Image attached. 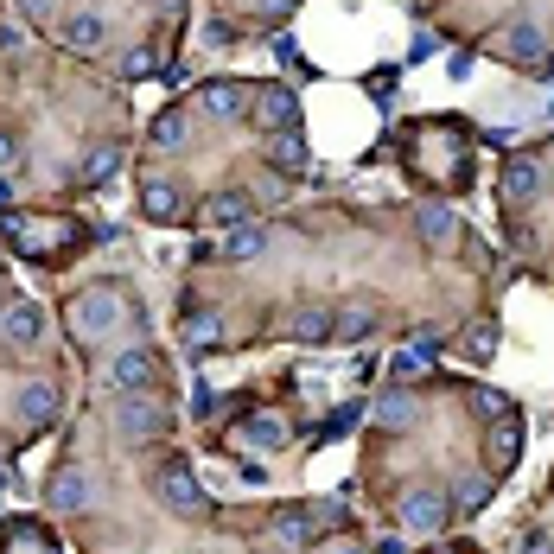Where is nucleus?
<instances>
[{"mask_svg": "<svg viewBox=\"0 0 554 554\" xmlns=\"http://www.w3.org/2000/svg\"><path fill=\"white\" fill-rule=\"evenodd\" d=\"M102 383L134 395V389H160V357L147 351V344H128L121 357H109V370H102Z\"/></svg>", "mask_w": 554, "mask_h": 554, "instance_id": "f257e3e1", "label": "nucleus"}, {"mask_svg": "<svg viewBox=\"0 0 554 554\" xmlns=\"http://www.w3.org/2000/svg\"><path fill=\"white\" fill-rule=\"evenodd\" d=\"M446 516H453V497L434 491V484H414V491L402 497V529L408 535H440Z\"/></svg>", "mask_w": 554, "mask_h": 554, "instance_id": "f03ea898", "label": "nucleus"}, {"mask_svg": "<svg viewBox=\"0 0 554 554\" xmlns=\"http://www.w3.org/2000/svg\"><path fill=\"white\" fill-rule=\"evenodd\" d=\"M115 421H121V434H128V440H153V434H166V408L153 402V389H134L128 402H121Z\"/></svg>", "mask_w": 554, "mask_h": 554, "instance_id": "7ed1b4c3", "label": "nucleus"}, {"mask_svg": "<svg viewBox=\"0 0 554 554\" xmlns=\"http://www.w3.org/2000/svg\"><path fill=\"white\" fill-rule=\"evenodd\" d=\"M160 504L172 516H204V510H211V504H204V491H198V478L185 472V465H166V472H160Z\"/></svg>", "mask_w": 554, "mask_h": 554, "instance_id": "20e7f679", "label": "nucleus"}, {"mask_svg": "<svg viewBox=\"0 0 554 554\" xmlns=\"http://www.w3.org/2000/svg\"><path fill=\"white\" fill-rule=\"evenodd\" d=\"M0 338L13 344V351H32V344L45 338V313L32 300H20V306H7V313H0Z\"/></svg>", "mask_w": 554, "mask_h": 554, "instance_id": "39448f33", "label": "nucleus"}, {"mask_svg": "<svg viewBox=\"0 0 554 554\" xmlns=\"http://www.w3.org/2000/svg\"><path fill=\"white\" fill-rule=\"evenodd\" d=\"M497 51H504V58H516V64H542L548 58V39H542V26L535 20H516V26H504V39H497Z\"/></svg>", "mask_w": 554, "mask_h": 554, "instance_id": "423d86ee", "label": "nucleus"}, {"mask_svg": "<svg viewBox=\"0 0 554 554\" xmlns=\"http://www.w3.org/2000/svg\"><path fill=\"white\" fill-rule=\"evenodd\" d=\"M115 319H121V313H115V293H83V300H77V313H71L77 338H102Z\"/></svg>", "mask_w": 554, "mask_h": 554, "instance_id": "0eeeda50", "label": "nucleus"}, {"mask_svg": "<svg viewBox=\"0 0 554 554\" xmlns=\"http://www.w3.org/2000/svg\"><path fill=\"white\" fill-rule=\"evenodd\" d=\"M414 230H421L427 249H453L459 242V217L446 211V204H421V211H414Z\"/></svg>", "mask_w": 554, "mask_h": 554, "instance_id": "6e6552de", "label": "nucleus"}, {"mask_svg": "<svg viewBox=\"0 0 554 554\" xmlns=\"http://www.w3.org/2000/svg\"><path fill=\"white\" fill-rule=\"evenodd\" d=\"M268 166L281 172V179H300V172L313 166V147H306L293 128H281V134H274V147H268Z\"/></svg>", "mask_w": 554, "mask_h": 554, "instance_id": "1a4fd4ad", "label": "nucleus"}, {"mask_svg": "<svg viewBox=\"0 0 554 554\" xmlns=\"http://www.w3.org/2000/svg\"><path fill=\"white\" fill-rule=\"evenodd\" d=\"M45 504H51V510H83V504H90V478H83L77 465L51 472V484H45Z\"/></svg>", "mask_w": 554, "mask_h": 554, "instance_id": "9d476101", "label": "nucleus"}, {"mask_svg": "<svg viewBox=\"0 0 554 554\" xmlns=\"http://www.w3.org/2000/svg\"><path fill=\"white\" fill-rule=\"evenodd\" d=\"M268 249H274V236L262 230V223H236L230 242H223V262H262Z\"/></svg>", "mask_w": 554, "mask_h": 554, "instance_id": "9b49d317", "label": "nucleus"}, {"mask_svg": "<svg viewBox=\"0 0 554 554\" xmlns=\"http://www.w3.org/2000/svg\"><path fill=\"white\" fill-rule=\"evenodd\" d=\"M255 115H262L268 128H293L300 102H293V90H287V83H268V90H255Z\"/></svg>", "mask_w": 554, "mask_h": 554, "instance_id": "f8f14e48", "label": "nucleus"}, {"mask_svg": "<svg viewBox=\"0 0 554 554\" xmlns=\"http://www.w3.org/2000/svg\"><path fill=\"white\" fill-rule=\"evenodd\" d=\"M20 421H26V427L58 421V389H51V383H26V389H20Z\"/></svg>", "mask_w": 554, "mask_h": 554, "instance_id": "ddd939ff", "label": "nucleus"}, {"mask_svg": "<svg viewBox=\"0 0 554 554\" xmlns=\"http://www.w3.org/2000/svg\"><path fill=\"white\" fill-rule=\"evenodd\" d=\"M64 39L77 51H102L109 45V20H102V13H71V20H64Z\"/></svg>", "mask_w": 554, "mask_h": 554, "instance_id": "4468645a", "label": "nucleus"}, {"mask_svg": "<svg viewBox=\"0 0 554 554\" xmlns=\"http://www.w3.org/2000/svg\"><path fill=\"white\" fill-rule=\"evenodd\" d=\"M204 217L223 223V230H236V223H249V217H255V198H249V192H217L211 204H204Z\"/></svg>", "mask_w": 554, "mask_h": 554, "instance_id": "2eb2a0df", "label": "nucleus"}, {"mask_svg": "<svg viewBox=\"0 0 554 554\" xmlns=\"http://www.w3.org/2000/svg\"><path fill=\"white\" fill-rule=\"evenodd\" d=\"M535 192H542V166H535V160H510V166H504V198L523 204V198H535Z\"/></svg>", "mask_w": 554, "mask_h": 554, "instance_id": "dca6fc26", "label": "nucleus"}, {"mask_svg": "<svg viewBox=\"0 0 554 554\" xmlns=\"http://www.w3.org/2000/svg\"><path fill=\"white\" fill-rule=\"evenodd\" d=\"M516 453H523V427L497 414V427H491V465H497V472H510V465H516Z\"/></svg>", "mask_w": 554, "mask_h": 554, "instance_id": "f3484780", "label": "nucleus"}, {"mask_svg": "<svg viewBox=\"0 0 554 554\" xmlns=\"http://www.w3.org/2000/svg\"><path fill=\"white\" fill-rule=\"evenodd\" d=\"M141 211H147L153 223H172V217H179V192H172L166 179H147V185H141Z\"/></svg>", "mask_w": 554, "mask_h": 554, "instance_id": "a211bd4d", "label": "nucleus"}, {"mask_svg": "<svg viewBox=\"0 0 554 554\" xmlns=\"http://www.w3.org/2000/svg\"><path fill=\"white\" fill-rule=\"evenodd\" d=\"M376 408V427H389V434H402V427L421 421V408L408 402V395H383V402H370Z\"/></svg>", "mask_w": 554, "mask_h": 554, "instance_id": "6ab92c4d", "label": "nucleus"}, {"mask_svg": "<svg viewBox=\"0 0 554 554\" xmlns=\"http://www.w3.org/2000/svg\"><path fill=\"white\" fill-rule=\"evenodd\" d=\"M204 115H217V121H236L242 115V90H236V83H204Z\"/></svg>", "mask_w": 554, "mask_h": 554, "instance_id": "aec40b11", "label": "nucleus"}, {"mask_svg": "<svg viewBox=\"0 0 554 554\" xmlns=\"http://www.w3.org/2000/svg\"><path fill=\"white\" fill-rule=\"evenodd\" d=\"M179 332H185V344L198 351V344H217V338H223V319L211 313V306H198V313H185V325H179Z\"/></svg>", "mask_w": 554, "mask_h": 554, "instance_id": "412c9836", "label": "nucleus"}, {"mask_svg": "<svg viewBox=\"0 0 554 554\" xmlns=\"http://www.w3.org/2000/svg\"><path fill=\"white\" fill-rule=\"evenodd\" d=\"M274 529H281V542H293V548H300V542H313V535H319V523H313V516H306L300 504H287L281 516H274Z\"/></svg>", "mask_w": 554, "mask_h": 554, "instance_id": "4be33fe9", "label": "nucleus"}, {"mask_svg": "<svg viewBox=\"0 0 554 554\" xmlns=\"http://www.w3.org/2000/svg\"><path fill=\"white\" fill-rule=\"evenodd\" d=\"M242 440L262 446V453H274V446H287V427L274 421V414H255V421H242Z\"/></svg>", "mask_w": 554, "mask_h": 554, "instance_id": "5701e85b", "label": "nucleus"}, {"mask_svg": "<svg viewBox=\"0 0 554 554\" xmlns=\"http://www.w3.org/2000/svg\"><path fill=\"white\" fill-rule=\"evenodd\" d=\"M332 332H338V338H370V332H376V306H363V300L344 306V313L332 319Z\"/></svg>", "mask_w": 554, "mask_h": 554, "instance_id": "b1692460", "label": "nucleus"}, {"mask_svg": "<svg viewBox=\"0 0 554 554\" xmlns=\"http://www.w3.org/2000/svg\"><path fill=\"white\" fill-rule=\"evenodd\" d=\"M293 338H300V344L332 338V313H325V306H306V313H293Z\"/></svg>", "mask_w": 554, "mask_h": 554, "instance_id": "393cba45", "label": "nucleus"}, {"mask_svg": "<svg viewBox=\"0 0 554 554\" xmlns=\"http://www.w3.org/2000/svg\"><path fill=\"white\" fill-rule=\"evenodd\" d=\"M427 363H434V357H427L421 344H402V351L389 357V376H395V383H414V376H427Z\"/></svg>", "mask_w": 554, "mask_h": 554, "instance_id": "a878e982", "label": "nucleus"}, {"mask_svg": "<svg viewBox=\"0 0 554 554\" xmlns=\"http://www.w3.org/2000/svg\"><path fill=\"white\" fill-rule=\"evenodd\" d=\"M115 172H121V153H115V147H90V160H83V179H90V185H109Z\"/></svg>", "mask_w": 554, "mask_h": 554, "instance_id": "bb28decb", "label": "nucleus"}, {"mask_svg": "<svg viewBox=\"0 0 554 554\" xmlns=\"http://www.w3.org/2000/svg\"><path fill=\"white\" fill-rule=\"evenodd\" d=\"M147 141H153V147H185V115H179V109H172V115H160V121H153V134H147Z\"/></svg>", "mask_w": 554, "mask_h": 554, "instance_id": "cd10ccee", "label": "nucleus"}, {"mask_svg": "<svg viewBox=\"0 0 554 554\" xmlns=\"http://www.w3.org/2000/svg\"><path fill=\"white\" fill-rule=\"evenodd\" d=\"M491 351H497V332H491V325H472V332H465V357L491 363Z\"/></svg>", "mask_w": 554, "mask_h": 554, "instance_id": "c85d7f7f", "label": "nucleus"}, {"mask_svg": "<svg viewBox=\"0 0 554 554\" xmlns=\"http://www.w3.org/2000/svg\"><path fill=\"white\" fill-rule=\"evenodd\" d=\"M484 497H491V484H484V478H465L459 491H453V504H459V510H478Z\"/></svg>", "mask_w": 554, "mask_h": 554, "instance_id": "c756f323", "label": "nucleus"}, {"mask_svg": "<svg viewBox=\"0 0 554 554\" xmlns=\"http://www.w3.org/2000/svg\"><path fill=\"white\" fill-rule=\"evenodd\" d=\"M523 554H554V535H548V529H535L529 542H523Z\"/></svg>", "mask_w": 554, "mask_h": 554, "instance_id": "7c9ffc66", "label": "nucleus"}, {"mask_svg": "<svg viewBox=\"0 0 554 554\" xmlns=\"http://www.w3.org/2000/svg\"><path fill=\"white\" fill-rule=\"evenodd\" d=\"M13 160H20V147H13V134H0V172H7Z\"/></svg>", "mask_w": 554, "mask_h": 554, "instance_id": "2f4dec72", "label": "nucleus"}, {"mask_svg": "<svg viewBox=\"0 0 554 554\" xmlns=\"http://www.w3.org/2000/svg\"><path fill=\"white\" fill-rule=\"evenodd\" d=\"M376 554H408V542H402V535H389V542L376 548Z\"/></svg>", "mask_w": 554, "mask_h": 554, "instance_id": "473e14b6", "label": "nucleus"}, {"mask_svg": "<svg viewBox=\"0 0 554 554\" xmlns=\"http://www.w3.org/2000/svg\"><path fill=\"white\" fill-rule=\"evenodd\" d=\"M287 7H293V0H262V13H274V20H281Z\"/></svg>", "mask_w": 554, "mask_h": 554, "instance_id": "72a5a7b5", "label": "nucleus"}, {"mask_svg": "<svg viewBox=\"0 0 554 554\" xmlns=\"http://www.w3.org/2000/svg\"><path fill=\"white\" fill-rule=\"evenodd\" d=\"M338 554H363V548H338Z\"/></svg>", "mask_w": 554, "mask_h": 554, "instance_id": "f704fd0d", "label": "nucleus"}, {"mask_svg": "<svg viewBox=\"0 0 554 554\" xmlns=\"http://www.w3.org/2000/svg\"><path fill=\"white\" fill-rule=\"evenodd\" d=\"M548 115H554V96H548Z\"/></svg>", "mask_w": 554, "mask_h": 554, "instance_id": "c9c22d12", "label": "nucleus"}]
</instances>
